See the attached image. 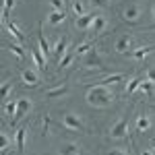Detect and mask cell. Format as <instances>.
Instances as JSON below:
<instances>
[{"instance_id": "1", "label": "cell", "mask_w": 155, "mask_h": 155, "mask_svg": "<svg viewBox=\"0 0 155 155\" xmlns=\"http://www.w3.org/2000/svg\"><path fill=\"white\" fill-rule=\"evenodd\" d=\"M116 99V93L112 91V87H106V85H89L87 87V95H85V101L91 107H107L114 104Z\"/></svg>"}, {"instance_id": "2", "label": "cell", "mask_w": 155, "mask_h": 155, "mask_svg": "<svg viewBox=\"0 0 155 155\" xmlns=\"http://www.w3.org/2000/svg\"><path fill=\"white\" fill-rule=\"evenodd\" d=\"M62 126H64V130H68V132L85 130L83 118H81L79 114H74V112H64V114H62Z\"/></svg>"}, {"instance_id": "3", "label": "cell", "mask_w": 155, "mask_h": 155, "mask_svg": "<svg viewBox=\"0 0 155 155\" xmlns=\"http://www.w3.org/2000/svg\"><path fill=\"white\" fill-rule=\"evenodd\" d=\"M126 134H128V120H126V116H122L116 124H112L110 137L112 139H126Z\"/></svg>"}, {"instance_id": "4", "label": "cell", "mask_w": 155, "mask_h": 155, "mask_svg": "<svg viewBox=\"0 0 155 155\" xmlns=\"http://www.w3.org/2000/svg\"><path fill=\"white\" fill-rule=\"evenodd\" d=\"M122 19L126 23H137L141 19V6L139 4H128L124 11H122Z\"/></svg>"}, {"instance_id": "5", "label": "cell", "mask_w": 155, "mask_h": 155, "mask_svg": "<svg viewBox=\"0 0 155 155\" xmlns=\"http://www.w3.org/2000/svg\"><path fill=\"white\" fill-rule=\"evenodd\" d=\"M132 37L128 35V33H124V35H120L118 39H116V44H114V50L118 52V54H128V52H132Z\"/></svg>"}, {"instance_id": "6", "label": "cell", "mask_w": 155, "mask_h": 155, "mask_svg": "<svg viewBox=\"0 0 155 155\" xmlns=\"http://www.w3.org/2000/svg\"><path fill=\"white\" fill-rule=\"evenodd\" d=\"M83 68H89V71H93V68H101V56L97 54L95 50H91L89 54H85Z\"/></svg>"}, {"instance_id": "7", "label": "cell", "mask_w": 155, "mask_h": 155, "mask_svg": "<svg viewBox=\"0 0 155 155\" xmlns=\"http://www.w3.org/2000/svg\"><path fill=\"white\" fill-rule=\"evenodd\" d=\"M21 79H23V85L25 87H37L39 85V77H37V72L33 68H25L21 72Z\"/></svg>"}, {"instance_id": "8", "label": "cell", "mask_w": 155, "mask_h": 155, "mask_svg": "<svg viewBox=\"0 0 155 155\" xmlns=\"http://www.w3.org/2000/svg\"><path fill=\"white\" fill-rule=\"evenodd\" d=\"M58 155H81V145L72 143V141L62 143V145H60V149H58Z\"/></svg>"}, {"instance_id": "9", "label": "cell", "mask_w": 155, "mask_h": 155, "mask_svg": "<svg viewBox=\"0 0 155 155\" xmlns=\"http://www.w3.org/2000/svg\"><path fill=\"white\" fill-rule=\"evenodd\" d=\"M31 107H33V104H31V99H27V97H21V99H19V107H17V116L12 118V122L21 120V118L25 116V114H27V112L31 110Z\"/></svg>"}, {"instance_id": "10", "label": "cell", "mask_w": 155, "mask_h": 155, "mask_svg": "<svg viewBox=\"0 0 155 155\" xmlns=\"http://www.w3.org/2000/svg\"><path fill=\"white\" fill-rule=\"evenodd\" d=\"M93 19H95V15H91V12H87V15H83V17H77V19H74V27L81 29V31H85V29L91 27Z\"/></svg>"}, {"instance_id": "11", "label": "cell", "mask_w": 155, "mask_h": 155, "mask_svg": "<svg viewBox=\"0 0 155 155\" xmlns=\"http://www.w3.org/2000/svg\"><path fill=\"white\" fill-rule=\"evenodd\" d=\"M106 27H107V19L104 15H95V19H93V23L89 27V31H91V33H101Z\"/></svg>"}, {"instance_id": "12", "label": "cell", "mask_w": 155, "mask_h": 155, "mask_svg": "<svg viewBox=\"0 0 155 155\" xmlns=\"http://www.w3.org/2000/svg\"><path fill=\"white\" fill-rule=\"evenodd\" d=\"M6 31L12 35V39H15L17 44L25 46V35L21 33V29H19V25H17V23H6Z\"/></svg>"}, {"instance_id": "13", "label": "cell", "mask_w": 155, "mask_h": 155, "mask_svg": "<svg viewBox=\"0 0 155 155\" xmlns=\"http://www.w3.org/2000/svg\"><path fill=\"white\" fill-rule=\"evenodd\" d=\"M31 58H33V62H35L37 68H41V71H46V54L41 52V48H33L31 50Z\"/></svg>"}, {"instance_id": "14", "label": "cell", "mask_w": 155, "mask_h": 155, "mask_svg": "<svg viewBox=\"0 0 155 155\" xmlns=\"http://www.w3.org/2000/svg\"><path fill=\"white\" fill-rule=\"evenodd\" d=\"M151 126H153L151 116H147V114H139V116H137V130L139 132H147Z\"/></svg>"}, {"instance_id": "15", "label": "cell", "mask_w": 155, "mask_h": 155, "mask_svg": "<svg viewBox=\"0 0 155 155\" xmlns=\"http://www.w3.org/2000/svg\"><path fill=\"white\" fill-rule=\"evenodd\" d=\"M52 50H54L56 58L60 60L62 56H64V54H66V52H68V39H66V37H62V39H58V41H56V44L52 46Z\"/></svg>"}, {"instance_id": "16", "label": "cell", "mask_w": 155, "mask_h": 155, "mask_svg": "<svg viewBox=\"0 0 155 155\" xmlns=\"http://www.w3.org/2000/svg\"><path fill=\"white\" fill-rule=\"evenodd\" d=\"M68 93V87L66 85H58V87H52V89H46V97L48 99H56V97H62Z\"/></svg>"}, {"instance_id": "17", "label": "cell", "mask_w": 155, "mask_h": 155, "mask_svg": "<svg viewBox=\"0 0 155 155\" xmlns=\"http://www.w3.org/2000/svg\"><path fill=\"white\" fill-rule=\"evenodd\" d=\"M120 81H124V74L122 72H114V74H107V77H104L101 81H97L99 85H106V87H112V85L120 83Z\"/></svg>"}, {"instance_id": "18", "label": "cell", "mask_w": 155, "mask_h": 155, "mask_svg": "<svg viewBox=\"0 0 155 155\" xmlns=\"http://www.w3.org/2000/svg\"><path fill=\"white\" fill-rule=\"evenodd\" d=\"M66 21V12L64 11H52L48 15V23L50 25H62Z\"/></svg>"}, {"instance_id": "19", "label": "cell", "mask_w": 155, "mask_h": 155, "mask_svg": "<svg viewBox=\"0 0 155 155\" xmlns=\"http://www.w3.org/2000/svg\"><path fill=\"white\" fill-rule=\"evenodd\" d=\"M25 137H27V128H19L17 134H15V145H17L19 153H23V151H25Z\"/></svg>"}, {"instance_id": "20", "label": "cell", "mask_w": 155, "mask_h": 155, "mask_svg": "<svg viewBox=\"0 0 155 155\" xmlns=\"http://www.w3.org/2000/svg\"><path fill=\"white\" fill-rule=\"evenodd\" d=\"M37 41H39V48H41V52H44V54H46V58H48L54 50H52V46L48 44V39L44 37V33H41V27H39V33H37Z\"/></svg>"}, {"instance_id": "21", "label": "cell", "mask_w": 155, "mask_h": 155, "mask_svg": "<svg viewBox=\"0 0 155 155\" xmlns=\"http://www.w3.org/2000/svg\"><path fill=\"white\" fill-rule=\"evenodd\" d=\"M72 58H74V52H72V48H68V52L58 60V68H60V71H62V68H66V66L72 62Z\"/></svg>"}, {"instance_id": "22", "label": "cell", "mask_w": 155, "mask_h": 155, "mask_svg": "<svg viewBox=\"0 0 155 155\" xmlns=\"http://www.w3.org/2000/svg\"><path fill=\"white\" fill-rule=\"evenodd\" d=\"M8 50H11V54L15 56V58L25 60V52H23V46H21V44H15V41H12L11 46H8Z\"/></svg>"}, {"instance_id": "23", "label": "cell", "mask_w": 155, "mask_h": 155, "mask_svg": "<svg viewBox=\"0 0 155 155\" xmlns=\"http://www.w3.org/2000/svg\"><path fill=\"white\" fill-rule=\"evenodd\" d=\"M17 107H19V101H6V104H4V114L11 116V118H15V116H17Z\"/></svg>"}, {"instance_id": "24", "label": "cell", "mask_w": 155, "mask_h": 155, "mask_svg": "<svg viewBox=\"0 0 155 155\" xmlns=\"http://www.w3.org/2000/svg\"><path fill=\"white\" fill-rule=\"evenodd\" d=\"M72 12L77 17H83V15H87V8H85V4L81 0H72Z\"/></svg>"}, {"instance_id": "25", "label": "cell", "mask_w": 155, "mask_h": 155, "mask_svg": "<svg viewBox=\"0 0 155 155\" xmlns=\"http://www.w3.org/2000/svg\"><path fill=\"white\" fill-rule=\"evenodd\" d=\"M143 83V79L141 77H134V79H130V83L126 85V95H130V93H134L137 89H139V85Z\"/></svg>"}, {"instance_id": "26", "label": "cell", "mask_w": 155, "mask_h": 155, "mask_svg": "<svg viewBox=\"0 0 155 155\" xmlns=\"http://www.w3.org/2000/svg\"><path fill=\"white\" fill-rule=\"evenodd\" d=\"M153 85L155 83H151V81L143 79V83L139 85V91H141V93H145V95H153Z\"/></svg>"}, {"instance_id": "27", "label": "cell", "mask_w": 155, "mask_h": 155, "mask_svg": "<svg viewBox=\"0 0 155 155\" xmlns=\"http://www.w3.org/2000/svg\"><path fill=\"white\" fill-rule=\"evenodd\" d=\"M91 48H93V41H85V44H81V46L77 48V56H85V54H89Z\"/></svg>"}, {"instance_id": "28", "label": "cell", "mask_w": 155, "mask_h": 155, "mask_svg": "<svg viewBox=\"0 0 155 155\" xmlns=\"http://www.w3.org/2000/svg\"><path fill=\"white\" fill-rule=\"evenodd\" d=\"M15 8V0H4V8H2V17L6 19L8 15H11V11Z\"/></svg>"}, {"instance_id": "29", "label": "cell", "mask_w": 155, "mask_h": 155, "mask_svg": "<svg viewBox=\"0 0 155 155\" xmlns=\"http://www.w3.org/2000/svg\"><path fill=\"white\" fill-rule=\"evenodd\" d=\"M93 8H107L110 6V0H89Z\"/></svg>"}, {"instance_id": "30", "label": "cell", "mask_w": 155, "mask_h": 155, "mask_svg": "<svg viewBox=\"0 0 155 155\" xmlns=\"http://www.w3.org/2000/svg\"><path fill=\"white\" fill-rule=\"evenodd\" d=\"M11 89H12L11 83H4V85H2V99H4V101L11 97Z\"/></svg>"}, {"instance_id": "31", "label": "cell", "mask_w": 155, "mask_h": 155, "mask_svg": "<svg viewBox=\"0 0 155 155\" xmlns=\"http://www.w3.org/2000/svg\"><path fill=\"white\" fill-rule=\"evenodd\" d=\"M8 147H11V139H8V134H6V132H2V153H6V151H8Z\"/></svg>"}, {"instance_id": "32", "label": "cell", "mask_w": 155, "mask_h": 155, "mask_svg": "<svg viewBox=\"0 0 155 155\" xmlns=\"http://www.w3.org/2000/svg\"><path fill=\"white\" fill-rule=\"evenodd\" d=\"M50 4H52V8L54 11H64V0H50Z\"/></svg>"}, {"instance_id": "33", "label": "cell", "mask_w": 155, "mask_h": 155, "mask_svg": "<svg viewBox=\"0 0 155 155\" xmlns=\"http://www.w3.org/2000/svg\"><path fill=\"white\" fill-rule=\"evenodd\" d=\"M145 79L151 81V83H155V66H149V68L145 71Z\"/></svg>"}, {"instance_id": "34", "label": "cell", "mask_w": 155, "mask_h": 155, "mask_svg": "<svg viewBox=\"0 0 155 155\" xmlns=\"http://www.w3.org/2000/svg\"><path fill=\"white\" fill-rule=\"evenodd\" d=\"M106 155H128V151H126V149H110V151H107Z\"/></svg>"}, {"instance_id": "35", "label": "cell", "mask_w": 155, "mask_h": 155, "mask_svg": "<svg viewBox=\"0 0 155 155\" xmlns=\"http://www.w3.org/2000/svg\"><path fill=\"white\" fill-rule=\"evenodd\" d=\"M141 155H155V151H141Z\"/></svg>"}, {"instance_id": "36", "label": "cell", "mask_w": 155, "mask_h": 155, "mask_svg": "<svg viewBox=\"0 0 155 155\" xmlns=\"http://www.w3.org/2000/svg\"><path fill=\"white\" fill-rule=\"evenodd\" d=\"M151 151H155V139H151Z\"/></svg>"}, {"instance_id": "37", "label": "cell", "mask_w": 155, "mask_h": 155, "mask_svg": "<svg viewBox=\"0 0 155 155\" xmlns=\"http://www.w3.org/2000/svg\"><path fill=\"white\" fill-rule=\"evenodd\" d=\"M151 15H153V19H155V4L151 6Z\"/></svg>"}, {"instance_id": "38", "label": "cell", "mask_w": 155, "mask_h": 155, "mask_svg": "<svg viewBox=\"0 0 155 155\" xmlns=\"http://www.w3.org/2000/svg\"><path fill=\"white\" fill-rule=\"evenodd\" d=\"M64 2H71V4H72V0H64Z\"/></svg>"}]
</instances>
